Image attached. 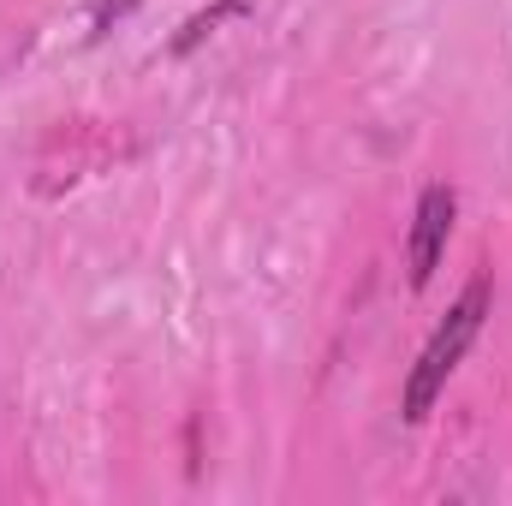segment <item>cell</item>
Here are the masks:
<instances>
[{
	"instance_id": "obj_1",
	"label": "cell",
	"mask_w": 512,
	"mask_h": 506,
	"mask_svg": "<svg viewBox=\"0 0 512 506\" xmlns=\"http://www.w3.org/2000/svg\"><path fill=\"white\" fill-rule=\"evenodd\" d=\"M483 316H489V280L477 274L465 292H459V304L447 310V322L429 334V346H423V358H417V370L405 376V423H423L429 411H435V399H441V387L447 376L465 364V352H471V340L483 334Z\"/></svg>"
},
{
	"instance_id": "obj_2",
	"label": "cell",
	"mask_w": 512,
	"mask_h": 506,
	"mask_svg": "<svg viewBox=\"0 0 512 506\" xmlns=\"http://www.w3.org/2000/svg\"><path fill=\"white\" fill-rule=\"evenodd\" d=\"M453 215H459V197L447 185H429L417 197V215H411V245H405V274L411 286L423 292L441 268V251H447V233H453Z\"/></svg>"
},
{
	"instance_id": "obj_3",
	"label": "cell",
	"mask_w": 512,
	"mask_h": 506,
	"mask_svg": "<svg viewBox=\"0 0 512 506\" xmlns=\"http://www.w3.org/2000/svg\"><path fill=\"white\" fill-rule=\"evenodd\" d=\"M245 12H251L245 0H221V6H209V12H197V18H185V30H179V36L167 42V54H191V48H197L203 36H215V30H221L227 18H245Z\"/></svg>"
},
{
	"instance_id": "obj_4",
	"label": "cell",
	"mask_w": 512,
	"mask_h": 506,
	"mask_svg": "<svg viewBox=\"0 0 512 506\" xmlns=\"http://www.w3.org/2000/svg\"><path fill=\"white\" fill-rule=\"evenodd\" d=\"M126 12H137V0H96L90 6V36H102L114 18H126Z\"/></svg>"
}]
</instances>
